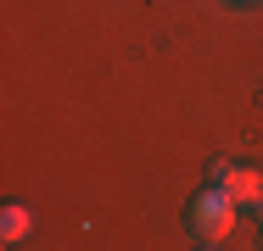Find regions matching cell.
Wrapping results in <instances>:
<instances>
[{
    "label": "cell",
    "mask_w": 263,
    "mask_h": 251,
    "mask_svg": "<svg viewBox=\"0 0 263 251\" xmlns=\"http://www.w3.org/2000/svg\"><path fill=\"white\" fill-rule=\"evenodd\" d=\"M196 251H218V246H196Z\"/></svg>",
    "instance_id": "6"
},
{
    "label": "cell",
    "mask_w": 263,
    "mask_h": 251,
    "mask_svg": "<svg viewBox=\"0 0 263 251\" xmlns=\"http://www.w3.org/2000/svg\"><path fill=\"white\" fill-rule=\"evenodd\" d=\"M235 206H241V201L230 196L224 184H208V190H196V196H191L185 223H191V235H196L202 246H218V240L235 229Z\"/></svg>",
    "instance_id": "1"
},
{
    "label": "cell",
    "mask_w": 263,
    "mask_h": 251,
    "mask_svg": "<svg viewBox=\"0 0 263 251\" xmlns=\"http://www.w3.org/2000/svg\"><path fill=\"white\" fill-rule=\"evenodd\" d=\"M28 223H34V212H28V206H17V201H11L6 212H0V235H6L11 246H17L23 235H28Z\"/></svg>",
    "instance_id": "3"
},
{
    "label": "cell",
    "mask_w": 263,
    "mask_h": 251,
    "mask_svg": "<svg viewBox=\"0 0 263 251\" xmlns=\"http://www.w3.org/2000/svg\"><path fill=\"white\" fill-rule=\"evenodd\" d=\"M224 179H230V162L218 156V162H213V168H208V184H224Z\"/></svg>",
    "instance_id": "4"
},
{
    "label": "cell",
    "mask_w": 263,
    "mask_h": 251,
    "mask_svg": "<svg viewBox=\"0 0 263 251\" xmlns=\"http://www.w3.org/2000/svg\"><path fill=\"white\" fill-rule=\"evenodd\" d=\"M258 218H263V196H258Z\"/></svg>",
    "instance_id": "5"
},
{
    "label": "cell",
    "mask_w": 263,
    "mask_h": 251,
    "mask_svg": "<svg viewBox=\"0 0 263 251\" xmlns=\"http://www.w3.org/2000/svg\"><path fill=\"white\" fill-rule=\"evenodd\" d=\"M235 6H241V0H235Z\"/></svg>",
    "instance_id": "7"
},
{
    "label": "cell",
    "mask_w": 263,
    "mask_h": 251,
    "mask_svg": "<svg viewBox=\"0 0 263 251\" xmlns=\"http://www.w3.org/2000/svg\"><path fill=\"white\" fill-rule=\"evenodd\" d=\"M224 190H230V196L241 201V206H258V196H263V179H258V168H230Z\"/></svg>",
    "instance_id": "2"
}]
</instances>
